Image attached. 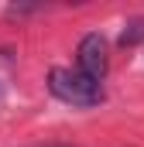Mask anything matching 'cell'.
Returning a JSON list of instances; mask_svg holds the SVG:
<instances>
[{
	"label": "cell",
	"instance_id": "obj_1",
	"mask_svg": "<svg viewBox=\"0 0 144 147\" xmlns=\"http://www.w3.org/2000/svg\"><path fill=\"white\" fill-rule=\"evenodd\" d=\"M48 92L75 110H93L103 103V82H93L82 72H72V69H52L48 72Z\"/></svg>",
	"mask_w": 144,
	"mask_h": 147
},
{
	"label": "cell",
	"instance_id": "obj_2",
	"mask_svg": "<svg viewBox=\"0 0 144 147\" xmlns=\"http://www.w3.org/2000/svg\"><path fill=\"white\" fill-rule=\"evenodd\" d=\"M75 72H82L86 79H93V82H103L107 79V69H110V55H107V38L103 34H86L79 41V48H75Z\"/></svg>",
	"mask_w": 144,
	"mask_h": 147
},
{
	"label": "cell",
	"instance_id": "obj_3",
	"mask_svg": "<svg viewBox=\"0 0 144 147\" xmlns=\"http://www.w3.org/2000/svg\"><path fill=\"white\" fill-rule=\"evenodd\" d=\"M141 38H144V21H130L127 31L120 34V45H137Z\"/></svg>",
	"mask_w": 144,
	"mask_h": 147
},
{
	"label": "cell",
	"instance_id": "obj_4",
	"mask_svg": "<svg viewBox=\"0 0 144 147\" xmlns=\"http://www.w3.org/2000/svg\"><path fill=\"white\" fill-rule=\"evenodd\" d=\"M48 147H62V144H48Z\"/></svg>",
	"mask_w": 144,
	"mask_h": 147
}]
</instances>
